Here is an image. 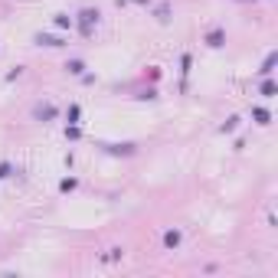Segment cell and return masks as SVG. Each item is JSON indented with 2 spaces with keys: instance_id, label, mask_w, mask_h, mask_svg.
Returning <instances> with one entry per match:
<instances>
[{
  "instance_id": "obj_15",
  "label": "cell",
  "mask_w": 278,
  "mask_h": 278,
  "mask_svg": "<svg viewBox=\"0 0 278 278\" xmlns=\"http://www.w3.org/2000/svg\"><path fill=\"white\" fill-rule=\"evenodd\" d=\"M138 4H147V0H138Z\"/></svg>"
},
{
  "instance_id": "obj_16",
  "label": "cell",
  "mask_w": 278,
  "mask_h": 278,
  "mask_svg": "<svg viewBox=\"0 0 278 278\" xmlns=\"http://www.w3.org/2000/svg\"><path fill=\"white\" fill-rule=\"evenodd\" d=\"M239 4H246V0H239Z\"/></svg>"
},
{
  "instance_id": "obj_6",
  "label": "cell",
  "mask_w": 278,
  "mask_h": 278,
  "mask_svg": "<svg viewBox=\"0 0 278 278\" xmlns=\"http://www.w3.org/2000/svg\"><path fill=\"white\" fill-rule=\"evenodd\" d=\"M36 118H40V121H43V118H46V121L56 118V108H52V105H40V108H36Z\"/></svg>"
},
{
  "instance_id": "obj_2",
  "label": "cell",
  "mask_w": 278,
  "mask_h": 278,
  "mask_svg": "<svg viewBox=\"0 0 278 278\" xmlns=\"http://www.w3.org/2000/svg\"><path fill=\"white\" fill-rule=\"evenodd\" d=\"M40 46H52V49H59V46H66V40H59V36H49V33H40L36 36Z\"/></svg>"
},
{
  "instance_id": "obj_11",
  "label": "cell",
  "mask_w": 278,
  "mask_h": 278,
  "mask_svg": "<svg viewBox=\"0 0 278 278\" xmlns=\"http://www.w3.org/2000/svg\"><path fill=\"white\" fill-rule=\"evenodd\" d=\"M154 13H157V20H170V7H167V4H160Z\"/></svg>"
},
{
  "instance_id": "obj_5",
  "label": "cell",
  "mask_w": 278,
  "mask_h": 278,
  "mask_svg": "<svg viewBox=\"0 0 278 278\" xmlns=\"http://www.w3.org/2000/svg\"><path fill=\"white\" fill-rule=\"evenodd\" d=\"M164 246H167V249H177V246H180V232H177V229L164 232Z\"/></svg>"
},
{
  "instance_id": "obj_12",
  "label": "cell",
  "mask_w": 278,
  "mask_h": 278,
  "mask_svg": "<svg viewBox=\"0 0 278 278\" xmlns=\"http://www.w3.org/2000/svg\"><path fill=\"white\" fill-rule=\"evenodd\" d=\"M10 174H13V167H10V164H0V180H7Z\"/></svg>"
},
{
  "instance_id": "obj_4",
  "label": "cell",
  "mask_w": 278,
  "mask_h": 278,
  "mask_svg": "<svg viewBox=\"0 0 278 278\" xmlns=\"http://www.w3.org/2000/svg\"><path fill=\"white\" fill-rule=\"evenodd\" d=\"M275 62H278V52H268V56H265V62H262V69H258V72H262V76H272Z\"/></svg>"
},
{
  "instance_id": "obj_9",
  "label": "cell",
  "mask_w": 278,
  "mask_h": 278,
  "mask_svg": "<svg viewBox=\"0 0 278 278\" xmlns=\"http://www.w3.org/2000/svg\"><path fill=\"white\" fill-rule=\"evenodd\" d=\"M258 92H262L265 98H272V95L278 92V85H275V82H268V79H265V82H262V88H258Z\"/></svg>"
},
{
  "instance_id": "obj_1",
  "label": "cell",
  "mask_w": 278,
  "mask_h": 278,
  "mask_svg": "<svg viewBox=\"0 0 278 278\" xmlns=\"http://www.w3.org/2000/svg\"><path fill=\"white\" fill-rule=\"evenodd\" d=\"M95 23H98V10L88 7V10L79 13V30H82V36H92V26H95Z\"/></svg>"
},
{
  "instance_id": "obj_14",
  "label": "cell",
  "mask_w": 278,
  "mask_h": 278,
  "mask_svg": "<svg viewBox=\"0 0 278 278\" xmlns=\"http://www.w3.org/2000/svg\"><path fill=\"white\" fill-rule=\"evenodd\" d=\"M236 124H239V118H229L226 124H223V131H236Z\"/></svg>"
},
{
  "instance_id": "obj_7",
  "label": "cell",
  "mask_w": 278,
  "mask_h": 278,
  "mask_svg": "<svg viewBox=\"0 0 278 278\" xmlns=\"http://www.w3.org/2000/svg\"><path fill=\"white\" fill-rule=\"evenodd\" d=\"M252 118H255V124H268V121H272V115H268L265 108H255V112H252Z\"/></svg>"
},
{
  "instance_id": "obj_8",
  "label": "cell",
  "mask_w": 278,
  "mask_h": 278,
  "mask_svg": "<svg viewBox=\"0 0 278 278\" xmlns=\"http://www.w3.org/2000/svg\"><path fill=\"white\" fill-rule=\"evenodd\" d=\"M66 69H69V72H72V76H82V72H85V62H82V59H72V62H69Z\"/></svg>"
},
{
  "instance_id": "obj_3",
  "label": "cell",
  "mask_w": 278,
  "mask_h": 278,
  "mask_svg": "<svg viewBox=\"0 0 278 278\" xmlns=\"http://www.w3.org/2000/svg\"><path fill=\"white\" fill-rule=\"evenodd\" d=\"M223 40H226V33H223V30H210V33H206V43H210L213 49H219Z\"/></svg>"
},
{
  "instance_id": "obj_10",
  "label": "cell",
  "mask_w": 278,
  "mask_h": 278,
  "mask_svg": "<svg viewBox=\"0 0 278 278\" xmlns=\"http://www.w3.org/2000/svg\"><path fill=\"white\" fill-rule=\"evenodd\" d=\"M56 26H59V30H69V26H72V16L59 13V16H56Z\"/></svg>"
},
{
  "instance_id": "obj_13",
  "label": "cell",
  "mask_w": 278,
  "mask_h": 278,
  "mask_svg": "<svg viewBox=\"0 0 278 278\" xmlns=\"http://www.w3.org/2000/svg\"><path fill=\"white\" fill-rule=\"evenodd\" d=\"M59 187H62V190H76V180H72V177H66V180H62Z\"/></svg>"
}]
</instances>
